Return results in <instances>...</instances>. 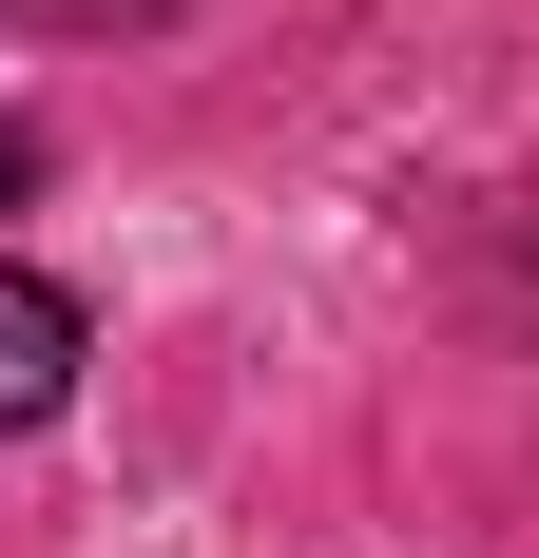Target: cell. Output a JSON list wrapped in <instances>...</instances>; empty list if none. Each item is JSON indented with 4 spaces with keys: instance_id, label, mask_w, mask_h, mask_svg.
I'll list each match as a JSON object with an SVG mask.
<instances>
[{
    "instance_id": "7a4b0ae2",
    "label": "cell",
    "mask_w": 539,
    "mask_h": 558,
    "mask_svg": "<svg viewBox=\"0 0 539 558\" xmlns=\"http://www.w3.org/2000/svg\"><path fill=\"white\" fill-rule=\"evenodd\" d=\"M0 20H58V39H77V20H135V0H0Z\"/></svg>"
},
{
    "instance_id": "6da1fadb",
    "label": "cell",
    "mask_w": 539,
    "mask_h": 558,
    "mask_svg": "<svg viewBox=\"0 0 539 558\" xmlns=\"http://www.w3.org/2000/svg\"><path fill=\"white\" fill-rule=\"evenodd\" d=\"M77 366H97L77 289H58V270H0V444H39L58 404H77Z\"/></svg>"
}]
</instances>
